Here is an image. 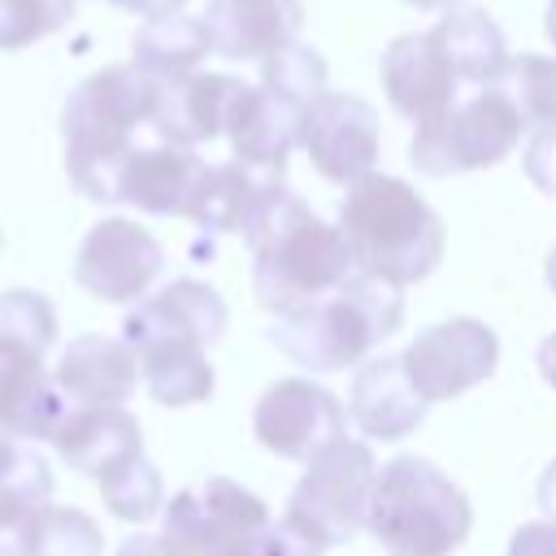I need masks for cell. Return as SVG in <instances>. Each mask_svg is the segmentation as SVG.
I'll list each match as a JSON object with an SVG mask.
<instances>
[{"label": "cell", "mask_w": 556, "mask_h": 556, "mask_svg": "<svg viewBox=\"0 0 556 556\" xmlns=\"http://www.w3.org/2000/svg\"><path fill=\"white\" fill-rule=\"evenodd\" d=\"M400 321H404L400 287L374 274H352L326 300L282 313L269 326V343L308 374H339L348 365H361L374 343L400 330Z\"/></svg>", "instance_id": "4"}, {"label": "cell", "mask_w": 556, "mask_h": 556, "mask_svg": "<svg viewBox=\"0 0 556 556\" xmlns=\"http://www.w3.org/2000/svg\"><path fill=\"white\" fill-rule=\"evenodd\" d=\"M326 547L317 539H308L300 526H291L287 517L282 521H269V530L261 534L256 552L252 556H321Z\"/></svg>", "instance_id": "35"}, {"label": "cell", "mask_w": 556, "mask_h": 556, "mask_svg": "<svg viewBox=\"0 0 556 556\" xmlns=\"http://www.w3.org/2000/svg\"><path fill=\"white\" fill-rule=\"evenodd\" d=\"M52 491V465L0 430V556H30V530Z\"/></svg>", "instance_id": "21"}, {"label": "cell", "mask_w": 556, "mask_h": 556, "mask_svg": "<svg viewBox=\"0 0 556 556\" xmlns=\"http://www.w3.org/2000/svg\"><path fill=\"white\" fill-rule=\"evenodd\" d=\"M243 239L252 248L256 304L278 313V317L291 308L326 300L330 291H339L356 274L352 248L339 235V226H326L287 187L265 195V204L243 226Z\"/></svg>", "instance_id": "1"}, {"label": "cell", "mask_w": 556, "mask_h": 556, "mask_svg": "<svg viewBox=\"0 0 556 556\" xmlns=\"http://www.w3.org/2000/svg\"><path fill=\"white\" fill-rule=\"evenodd\" d=\"M539 508L547 513V521H556V460L539 473Z\"/></svg>", "instance_id": "39"}, {"label": "cell", "mask_w": 556, "mask_h": 556, "mask_svg": "<svg viewBox=\"0 0 556 556\" xmlns=\"http://www.w3.org/2000/svg\"><path fill=\"white\" fill-rule=\"evenodd\" d=\"M348 413L334 391H326L313 378H278L265 387L252 413V434L261 447H269L282 460H313L321 447L343 439Z\"/></svg>", "instance_id": "11"}, {"label": "cell", "mask_w": 556, "mask_h": 556, "mask_svg": "<svg viewBox=\"0 0 556 556\" xmlns=\"http://www.w3.org/2000/svg\"><path fill=\"white\" fill-rule=\"evenodd\" d=\"M374 478H378V465H374L369 443L334 439L330 447H321L308 460L282 517L291 526H300L308 539H317L321 547L348 543L365 526Z\"/></svg>", "instance_id": "6"}, {"label": "cell", "mask_w": 556, "mask_h": 556, "mask_svg": "<svg viewBox=\"0 0 556 556\" xmlns=\"http://www.w3.org/2000/svg\"><path fill=\"white\" fill-rule=\"evenodd\" d=\"M543 30H547V39L556 43V0H547V17H543Z\"/></svg>", "instance_id": "42"}, {"label": "cell", "mask_w": 556, "mask_h": 556, "mask_svg": "<svg viewBox=\"0 0 556 556\" xmlns=\"http://www.w3.org/2000/svg\"><path fill=\"white\" fill-rule=\"evenodd\" d=\"M348 413L361 426V434L395 443V439H404V434H413L421 426L426 400L408 382L400 356H374V361L356 365V374H352Z\"/></svg>", "instance_id": "19"}, {"label": "cell", "mask_w": 556, "mask_h": 556, "mask_svg": "<svg viewBox=\"0 0 556 556\" xmlns=\"http://www.w3.org/2000/svg\"><path fill=\"white\" fill-rule=\"evenodd\" d=\"M339 235L352 248L356 274H374L391 287L430 278L447 248L439 213L395 174H365L348 187Z\"/></svg>", "instance_id": "3"}, {"label": "cell", "mask_w": 556, "mask_h": 556, "mask_svg": "<svg viewBox=\"0 0 556 556\" xmlns=\"http://www.w3.org/2000/svg\"><path fill=\"white\" fill-rule=\"evenodd\" d=\"M473 526L465 491L426 456H395L378 469L365 530L391 556H452Z\"/></svg>", "instance_id": "5"}, {"label": "cell", "mask_w": 556, "mask_h": 556, "mask_svg": "<svg viewBox=\"0 0 556 556\" xmlns=\"http://www.w3.org/2000/svg\"><path fill=\"white\" fill-rule=\"evenodd\" d=\"M486 87H495L513 104L526 130L556 126V56H539V52L508 56Z\"/></svg>", "instance_id": "28"}, {"label": "cell", "mask_w": 556, "mask_h": 556, "mask_svg": "<svg viewBox=\"0 0 556 556\" xmlns=\"http://www.w3.org/2000/svg\"><path fill=\"white\" fill-rule=\"evenodd\" d=\"M456 70L434 43V35H395L382 52V87L400 117L430 126L456 109Z\"/></svg>", "instance_id": "13"}, {"label": "cell", "mask_w": 556, "mask_h": 556, "mask_svg": "<svg viewBox=\"0 0 556 556\" xmlns=\"http://www.w3.org/2000/svg\"><path fill=\"white\" fill-rule=\"evenodd\" d=\"M117 556H169V547L161 543V534H130L117 547Z\"/></svg>", "instance_id": "38"}, {"label": "cell", "mask_w": 556, "mask_h": 556, "mask_svg": "<svg viewBox=\"0 0 556 556\" xmlns=\"http://www.w3.org/2000/svg\"><path fill=\"white\" fill-rule=\"evenodd\" d=\"M243 87L248 83L230 74H191L178 83H161V104L152 117L156 139L174 148H195V143L226 135Z\"/></svg>", "instance_id": "18"}, {"label": "cell", "mask_w": 556, "mask_h": 556, "mask_svg": "<svg viewBox=\"0 0 556 556\" xmlns=\"http://www.w3.org/2000/svg\"><path fill=\"white\" fill-rule=\"evenodd\" d=\"M100 495H104V508L117 517V521H148L165 508V482L156 473V465L148 456L130 460L126 469L109 473L100 482Z\"/></svg>", "instance_id": "31"}, {"label": "cell", "mask_w": 556, "mask_h": 556, "mask_svg": "<svg viewBox=\"0 0 556 556\" xmlns=\"http://www.w3.org/2000/svg\"><path fill=\"white\" fill-rule=\"evenodd\" d=\"M135 70H143L148 78L156 83H178V78H191L195 65L213 52L208 48V30H204V17H187V13H174V17H161V22H148L135 30Z\"/></svg>", "instance_id": "26"}, {"label": "cell", "mask_w": 556, "mask_h": 556, "mask_svg": "<svg viewBox=\"0 0 556 556\" xmlns=\"http://www.w3.org/2000/svg\"><path fill=\"white\" fill-rule=\"evenodd\" d=\"M135 361H139V374H143L152 400L165 404V408L200 404V400L213 395V365H208L200 343L156 339V343L135 348Z\"/></svg>", "instance_id": "25"}, {"label": "cell", "mask_w": 556, "mask_h": 556, "mask_svg": "<svg viewBox=\"0 0 556 556\" xmlns=\"http://www.w3.org/2000/svg\"><path fill=\"white\" fill-rule=\"evenodd\" d=\"M0 343L48 356V348L56 343V308L48 304V295L30 287L0 291Z\"/></svg>", "instance_id": "29"}, {"label": "cell", "mask_w": 556, "mask_h": 556, "mask_svg": "<svg viewBox=\"0 0 556 556\" xmlns=\"http://www.w3.org/2000/svg\"><path fill=\"white\" fill-rule=\"evenodd\" d=\"M282 174L287 169H256L243 161L208 165L195 187V200L187 208V222H195L200 230H213V235H226V230L243 235V226L265 204V195H274L282 187Z\"/></svg>", "instance_id": "24"}, {"label": "cell", "mask_w": 556, "mask_h": 556, "mask_svg": "<svg viewBox=\"0 0 556 556\" xmlns=\"http://www.w3.org/2000/svg\"><path fill=\"white\" fill-rule=\"evenodd\" d=\"M304 26L300 0H208L204 30L208 48L226 61H269L291 48Z\"/></svg>", "instance_id": "16"}, {"label": "cell", "mask_w": 556, "mask_h": 556, "mask_svg": "<svg viewBox=\"0 0 556 556\" xmlns=\"http://www.w3.org/2000/svg\"><path fill=\"white\" fill-rule=\"evenodd\" d=\"M508 556H556V521H526L508 539Z\"/></svg>", "instance_id": "36"}, {"label": "cell", "mask_w": 556, "mask_h": 556, "mask_svg": "<svg viewBox=\"0 0 556 556\" xmlns=\"http://www.w3.org/2000/svg\"><path fill=\"white\" fill-rule=\"evenodd\" d=\"M52 443H56V456L74 473L96 478V482H104L109 473H117V469H126L130 460L143 456V430L122 404H78V408H70L61 417Z\"/></svg>", "instance_id": "15"}, {"label": "cell", "mask_w": 556, "mask_h": 556, "mask_svg": "<svg viewBox=\"0 0 556 556\" xmlns=\"http://www.w3.org/2000/svg\"><path fill=\"white\" fill-rule=\"evenodd\" d=\"M543 274H547V287L556 291V248L547 252V265H543Z\"/></svg>", "instance_id": "43"}, {"label": "cell", "mask_w": 556, "mask_h": 556, "mask_svg": "<svg viewBox=\"0 0 556 556\" xmlns=\"http://www.w3.org/2000/svg\"><path fill=\"white\" fill-rule=\"evenodd\" d=\"M404 374L417 387L426 404L434 400H456L460 391L486 382L500 361V339L486 321L478 317H452L439 326H426L408 348H404Z\"/></svg>", "instance_id": "9"}, {"label": "cell", "mask_w": 556, "mask_h": 556, "mask_svg": "<svg viewBox=\"0 0 556 556\" xmlns=\"http://www.w3.org/2000/svg\"><path fill=\"white\" fill-rule=\"evenodd\" d=\"M269 521L274 517L261 495L230 478H208L165 504L161 543L169 556H252Z\"/></svg>", "instance_id": "7"}, {"label": "cell", "mask_w": 556, "mask_h": 556, "mask_svg": "<svg viewBox=\"0 0 556 556\" xmlns=\"http://www.w3.org/2000/svg\"><path fill=\"white\" fill-rule=\"evenodd\" d=\"M539 374H543V382L547 387H556V334H547L543 343H539Z\"/></svg>", "instance_id": "40"}, {"label": "cell", "mask_w": 556, "mask_h": 556, "mask_svg": "<svg viewBox=\"0 0 556 556\" xmlns=\"http://www.w3.org/2000/svg\"><path fill=\"white\" fill-rule=\"evenodd\" d=\"M261 87H269L274 96L308 109L317 96H326V61L317 48L308 43H291L282 52H274L261 70Z\"/></svg>", "instance_id": "32"}, {"label": "cell", "mask_w": 556, "mask_h": 556, "mask_svg": "<svg viewBox=\"0 0 556 556\" xmlns=\"http://www.w3.org/2000/svg\"><path fill=\"white\" fill-rule=\"evenodd\" d=\"M430 35L443 48V56L452 61L456 78H465V83L486 87L508 61L504 30L486 17V9H452L439 17V26Z\"/></svg>", "instance_id": "27"}, {"label": "cell", "mask_w": 556, "mask_h": 556, "mask_svg": "<svg viewBox=\"0 0 556 556\" xmlns=\"http://www.w3.org/2000/svg\"><path fill=\"white\" fill-rule=\"evenodd\" d=\"M300 148L308 152L313 169L339 187L361 182L374 174L378 161V113L361 96L326 91L304 109Z\"/></svg>", "instance_id": "12"}, {"label": "cell", "mask_w": 556, "mask_h": 556, "mask_svg": "<svg viewBox=\"0 0 556 556\" xmlns=\"http://www.w3.org/2000/svg\"><path fill=\"white\" fill-rule=\"evenodd\" d=\"M100 552H104V534L83 508H65V504L39 508L30 530V556H100Z\"/></svg>", "instance_id": "30"}, {"label": "cell", "mask_w": 556, "mask_h": 556, "mask_svg": "<svg viewBox=\"0 0 556 556\" xmlns=\"http://www.w3.org/2000/svg\"><path fill=\"white\" fill-rule=\"evenodd\" d=\"M521 165L530 174V182L547 195H556V126H543L530 135L526 152H521Z\"/></svg>", "instance_id": "34"}, {"label": "cell", "mask_w": 556, "mask_h": 556, "mask_svg": "<svg viewBox=\"0 0 556 556\" xmlns=\"http://www.w3.org/2000/svg\"><path fill=\"white\" fill-rule=\"evenodd\" d=\"M52 378L78 404H126L139 387V361L126 339L78 334L65 343Z\"/></svg>", "instance_id": "22"}, {"label": "cell", "mask_w": 556, "mask_h": 556, "mask_svg": "<svg viewBox=\"0 0 556 556\" xmlns=\"http://www.w3.org/2000/svg\"><path fill=\"white\" fill-rule=\"evenodd\" d=\"M156 104L161 83L135 65H104L65 96V174L87 200L117 204V169L135 148V130L152 126Z\"/></svg>", "instance_id": "2"}, {"label": "cell", "mask_w": 556, "mask_h": 556, "mask_svg": "<svg viewBox=\"0 0 556 556\" xmlns=\"http://www.w3.org/2000/svg\"><path fill=\"white\" fill-rule=\"evenodd\" d=\"M404 4H413V9H426V13H452L460 0H404Z\"/></svg>", "instance_id": "41"}, {"label": "cell", "mask_w": 556, "mask_h": 556, "mask_svg": "<svg viewBox=\"0 0 556 556\" xmlns=\"http://www.w3.org/2000/svg\"><path fill=\"white\" fill-rule=\"evenodd\" d=\"M78 0H0V52L26 48L74 17Z\"/></svg>", "instance_id": "33"}, {"label": "cell", "mask_w": 556, "mask_h": 556, "mask_svg": "<svg viewBox=\"0 0 556 556\" xmlns=\"http://www.w3.org/2000/svg\"><path fill=\"white\" fill-rule=\"evenodd\" d=\"M521 130L526 126L513 113V104L495 87H482L473 100L456 104L447 117L417 126L408 143V161L430 178L486 169V165H500L521 143Z\"/></svg>", "instance_id": "8"}, {"label": "cell", "mask_w": 556, "mask_h": 556, "mask_svg": "<svg viewBox=\"0 0 556 556\" xmlns=\"http://www.w3.org/2000/svg\"><path fill=\"white\" fill-rule=\"evenodd\" d=\"M65 400L56 378L43 369V356L0 343V430L13 439H52Z\"/></svg>", "instance_id": "20"}, {"label": "cell", "mask_w": 556, "mask_h": 556, "mask_svg": "<svg viewBox=\"0 0 556 556\" xmlns=\"http://www.w3.org/2000/svg\"><path fill=\"white\" fill-rule=\"evenodd\" d=\"M204 161L191 148L174 143H135L117 169V204H135L156 217H187L195 187L204 178Z\"/></svg>", "instance_id": "17"}, {"label": "cell", "mask_w": 556, "mask_h": 556, "mask_svg": "<svg viewBox=\"0 0 556 556\" xmlns=\"http://www.w3.org/2000/svg\"><path fill=\"white\" fill-rule=\"evenodd\" d=\"M161 269H165V248L130 217L96 222L74 256V282L104 304H130L148 295Z\"/></svg>", "instance_id": "10"}, {"label": "cell", "mask_w": 556, "mask_h": 556, "mask_svg": "<svg viewBox=\"0 0 556 556\" xmlns=\"http://www.w3.org/2000/svg\"><path fill=\"white\" fill-rule=\"evenodd\" d=\"M104 4L130 9V13H139V17H148V22H161V17L182 13V4H187V0H104Z\"/></svg>", "instance_id": "37"}, {"label": "cell", "mask_w": 556, "mask_h": 556, "mask_svg": "<svg viewBox=\"0 0 556 556\" xmlns=\"http://www.w3.org/2000/svg\"><path fill=\"white\" fill-rule=\"evenodd\" d=\"M226 321H230V313L208 282L174 278L169 287H161L156 295L139 300V308L126 313L122 339L130 343V352L143 343H156V339H187V343L208 348L222 339Z\"/></svg>", "instance_id": "14"}, {"label": "cell", "mask_w": 556, "mask_h": 556, "mask_svg": "<svg viewBox=\"0 0 556 556\" xmlns=\"http://www.w3.org/2000/svg\"><path fill=\"white\" fill-rule=\"evenodd\" d=\"M304 109L274 96L269 87H243L235 113H230V148L235 161L256 169H287V152L300 143Z\"/></svg>", "instance_id": "23"}]
</instances>
